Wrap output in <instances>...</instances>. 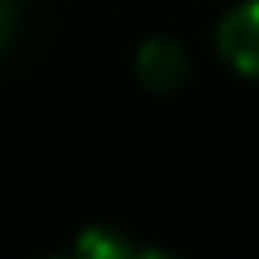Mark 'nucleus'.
<instances>
[{
    "mask_svg": "<svg viewBox=\"0 0 259 259\" xmlns=\"http://www.w3.org/2000/svg\"><path fill=\"white\" fill-rule=\"evenodd\" d=\"M216 48L238 74L259 82V0H242L238 9L225 13L216 30Z\"/></svg>",
    "mask_w": 259,
    "mask_h": 259,
    "instance_id": "f257e3e1",
    "label": "nucleus"
},
{
    "mask_svg": "<svg viewBox=\"0 0 259 259\" xmlns=\"http://www.w3.org/2000/svg\"><path fill=\"white\" fill-rule=\"evenodd\" d=\"M134 74L147 91H177L190 78V56L173 39H147L134 56Z\"/></svg>",
    "mask_w": 259,
    "mask_h": 259,
    "instance_id": "f03ea898",
    "label": "nucleus"
},
{
    "mask_svg": "<svg viewBox=\"0 0 259 259\" xmlns=\"http://www.w3.org/2000/svg\"><path fill=\"white\" fill-rule=\"evenodd\" d=\"M78 255H95V259H121V255H139V246L130 238H121V233L112 229H87L82 238L74 242Z\"/></svg>",
    "mask_w": 259,
    "mask_h": 259,
    "instance_id": "7ed1b4c3",
    "label": "nucleus"
},
{
    "mask_svg": "<svg viewBox=\"0 0 259 259\" xmlns=\"http://www.w3.org/2000/svg\"><path fill=\"white\" fill-rule=\"evenodd\" d=\"M13 26H18V13H13L9 0H0V48L13 39Z\"/></svg>",
    "mask_w": 259,
    "mask_h": 259,
    "instance_id": "20e7f679",
    "label": "nucleus"
}]
</instances>
